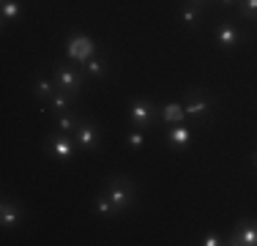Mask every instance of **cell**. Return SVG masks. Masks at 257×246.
I'll return each mask as SVG.
<instances>
[{"label": "cell", "instance_id": "6da1fadb", "mask_svg": "<svg viewBox=\"0 0 257 246\" xmlns=\"http://www.w3.org/2000/svg\"><path fill=\"white\" fill-rule=\"evenodd\" d=\"M216 104H219V98L208 88H186L183 90V112H186V120L197 123V126H205L208 120H213Z\"/></svg>", "mask_w": 257, "mask_h": 246}, {"label": "cell", "instance_id": "7a4b0ae2", "mask_svg": "<svg viewBox=\"0 0 257 246\" xmlns=\"http://www.w3.org/2000/svg\"><path fill=\"white\" fill-rule=\"evenodd\" d=\"M104 192L112 200V205L118 208V213L132 211L134 202H137V186H134V181L128 175H112L107 181V186H104Z\"/></svg>", "mask_w": 257, "mask_h": 246}, {"label": "cell", "instance_id": "3957f363", "mask_svg": "<svg viewBox=\"0 0 257 246\" xmlns=\"http://www.w3.org/2000/svg\"><path fill=\"white\" fill-rule=\"evenodd\" d=\"M126 118H128V126L132 129H145V132H151L154 123L159 120V107L151 98H132L128 107H126Z\"/></svg>", "mask_w": 257, "mask_h": 246}, {"label": "cell", "instance_id": "277c9868", "mask_svg": "<svg viewBox=\"0 0 257 246\" xmlns=\"http://www.w3.org/2000/svg\"><path fill=\"white\" fill-rule=\"evenodd\" d=\"M246 39H249V33L235 20H222L216 28H213V41H216V47L222 49V52H232V49H238Z\"/></svg>", "mask_w": 257, "mask_h": 246}, {"label": "cell", "instance_id": "5b68a950", "mask_svg": "<svg viewBox=\"0 0 257 246\" xmlns=\"http://www.w3.org/2000/svg\"><path fill=\"white\" fill-rule=\"evenodd\" d=\"M44 151L50 159H58V162H71L77 156V140L74 134H63V132H52L44 143Z\"/></svg>", "mask_w": 257, "mask_h": 246}, {"label": "cell", "instance_id": "8992f818", "mask_svg": "<svg viewBox=\"0 0 257 246\" xmlns=\"http://www.w3.org/2000/svg\"><path fill=\"white\" fill-rule=\"evenodd\" d=\"M74 140H77V148L82 153H96L101 148V129H99V123L85 115V118L79 120L77 132H74Z\"/></svg>", "mask_w": 257, "mask_h": 246}, {"label": "cell", "instance_id": "52a82bcc", "mask_svg": "<svg viewBox=\"0 0 257 246\" xmlns=\"http://www.w3.org/2000/svg\"><path fill=\"white\" fill-rule=\"evenodd\" d=\"M52 79H55V85H58V90H69V93H74V96H82V90H85V74L82 69H69V66H52Z\"/></svg>", "mask_w": 257, "mask_h": 246}, {"label": "cell", "instance_id": "ba28073f", "mask_svg": "<svg viewBox=\"0 0 257 246\" xmlns=\"http://www.w3.org/2000/svg\"><path fill=\"white\" fill-rule=\"evenodd\" d=\"M230 246H257V219H241L235 227H232L230 238H227Z\"/></svg>", "mask_w": 257, "mask_h": 246}, {"label": "cell", "instance_id": "9c48e42d", "mask_svg": "<svg viewBox=\"0 0 257 246\" xmlns=\"http://www.w3.org/2000/svg\"><path fill=\"white\" fill-rule=\"evenodd\" d=\"M22 221H25V208H22V202L6 197L3 205H0V227H3V230H17Z\"/></svg>", "mask_w": 257, "mask_h": 246}, {"label": "cell", "instance_id": "30bf717a", "mask_svg": "<svg viewBox=\"0 0 257 246\" xmlns=\"http://www.w3.org/2000/svg\"><path fill=\"white\" fill-rule=\"evenodd\" d=\"M208 9H203V6H197V3H189V0H183V6L178 9V20L183 28H200L203 25V14H205Z\"/></svg>", "mask_w": 257, "mask_h": 246}, {"label": "cell", "instance_id": "8fae6325", "mask_svg": "<svg viewBox=\"0 0 257 246\" xmlns=\"http://www.w3.org/2000/svg\"><path fill=\"white\" fill-rule=\"evenodd\" d=\"M77 98L74 93H69V90H55L52 98L47 101V112L50 115H58V112H69V109H74V104H77Z\"/></svg>", "mask_w": 257, "mask_h": 246}, {"label": "cell", "instance_id": "7c38bea8", "mask_svg": "<svg viewBox=\"0 0 257 246\" xmlns=\"http://www.w3.org/2000/svg\"><path fill=\"white\" fill-rule=\"evenodd\" d=\"M85 74V79H107L109 77V60L104 58V55H96V58H90L88 63L79 66Z\"/></svg>", "mask_w": 257, "mask_h": 246}, {"label": "cell", "instance_id": "4fadbf2b", "mask_svg": "<svg viewBox=\"0 0 257 246\" xmlns=\"http://www.w3.org/2000/svg\"><path fill=\"white\" fill-rule=\"evenodd\" d=\"M164 143L170 148H183L192 143V129L183 126V123H175V126H167V132H164Z\"/></svg>", "mask_w": 257, "mask_h": 246}, {"label": "cell", "instance_id": "5bb4252c", "mask_svg": "<svg viewBox=\"0 0 257 246\" xmlns=\"http://www.w3.org/2000/svg\"><path fill=\"white\" fill-rule=\"evenodd\" d=\"M85 115H79L77 109H69V112H58L52 115V123H55V132H63V134H74L79 120H82Z\"/></svg>", "mask_w": 257, "mask_h": 246}, {"label": "cell", "instance_id": "9a60e30c", "mask_svg": "<svg viewBox=\"0 0 257 246\" xmlns=\"http://www.w3.org/2000/svg\"><path fill=\"white\" fill-rule=\"evenodd\" d=\"M159 120L164 126H175V123L186 120V112H183V101H170L164 107H159Z\"/></svg>", "mask_w": 257, "mask_h": 246}, {"label": "cell", "instance_id": "2e32d148", "mask_svg": "<svg viewBox=\"0 0 257 246\" xmlns=\"http://www.w3.org/2000/svg\"><path fill=\"white\" fill-rule=\"evenodd\" d=\"M93 211L99 213L101 219H118V216H120V213H118V208L112 205V200L107 197V192H104V189H101V192L93 197Z\"/></svg>", "mask_w": 257, "mask_h": 246}, {"label": "cell", "instance_id": "e0dca14e", "mask_svg": "<svg viewBox=\"0 0 257 246\" xmlns=\"http://www.w3.org/2000/svg\"><path fill=\"white\" fill-rule=\"evenodd\" d=\"M55 90H58V85H55L52 74L50 77H36L33 79V96L39 98V101H50Z\"/></svg>", "mask_w": 257, "mask_h": 246}, {"label": "cell", "instance_id": "ac0fdd59", "mask_svg": "<svg viewBox=\"0 0 257 246\" xmlns=\"http://www.w3.org/2000/svg\"><path fill=\"white\" fill-rule=\"evenodd\" d=\"M145 143H148V132H145V129H128L126 137H123V145L132 153H140L145 148Z\"/></svg>", "mask_w": 257, "mask_h": 246}, {"label": "cell", "instance_id": "d6986e66", "mask_svg": "<svg viewBox=\"0 0 257 246\" xmlns=\"http://www.w3.org/2000/svg\"><path fill=\"white\" fill-rule=\"evenodd\" d=\"M22 17V0H9V3L0 6V22H3V28L9 22H17Z\"/></svg>", "mask_w": 257, "mask_h": 246}, {"label": "cell", "instance_id": "ffe728a7", "mask_svg": "<svg viewBox=\"0 0 257 246\" xmlns=\"http://www.w3.org/2000/svg\"><path fill=\"white\" fill-rule=\"evenodd\" d=\"M238 14L257 25V0H238Z\"/></svg>", "mask_w": 257, "mask_h": 246}, {"label": "cell", "instance_id": "44dd1931", "mask_svg": "<svg viewBox=\"0 0 257 246\" xmlns=\"http://www.w3.org/2000/svg\"><path fill=\"white\" fill-rule=\"evenodd\" d=\"M200 243H203V246H222V243H227V241H222V235H219V232H205Z\"/></svg>", "mask_w": 257, "mask_h": 246}, {"label": "cell", "instance_id": "7402d4cb", "mask_svg": "<svg viewBox=\"0 0 257 246\" xmlns=\"http://www.w3.org/2000/svg\"><path fill=\"white\" fill-rule=\"evenodd\" d=\"M213 6H219V9H227V11H232V9H238V0H213Z\"/></svg>", "mask_w": 257, "mask_h": 246}, {"label": "cell", "instance_id": "603a6c76", "mask_svg": "<svg viewBox=\"0 0 257 246\" xmlns=\"http://www.w3.org/2000/svg\"><path fill=\"white\" fill-rule=\"evenodd\" d=\"M189 3H197V6H203V9H211L213 0H189Z\"/></svg>", "mask_w": 257, "mask_h": 246}, {"label": "cell", "instance_id": "cb8c5ba5", "mask_svg": "<svg viewBox=\"0 0 257 246\" xmlns=\"http://www.w3.org/2000/svg\"><path fill=\"white\" fill-rule=\"evenodd\" d=\"M249 164H252V167H254V170H257V151H254V153H252V159H249Z\"/></svg>", "mask_w": 257, "mask_h": 246}, {"label": "cell", "instance_id": "d4e9b609", "mask_svg": "<svg viewBox=\"0 0 257 246\" xmlns=\"http://www.w3.org/2000/svg\"><path fill=\"white\" fill-rule=\"evenodd\" d=\"M3 3H9V0H0V6H3Z\"/></svg>", "mask_w": 257, "mask_h": 246}]
</instances>
